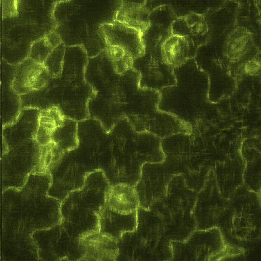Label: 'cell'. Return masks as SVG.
Listing matches in <instances>:
<instances>
[{
  "instance_id": "cell-3",
  "label": "cell",
  "mask_w": 261,
  "mask_h": 261,
  "mask_svg": "<svg viewBox=\"0 0 261 261\" xmlns=\"http://www.w3.org/2000/svg\"><path fill=\"white\" fill-rule=\"evenodd\" d=\"M109 134L103 172L110 185L126 183L135 186L145 163L162 162L165 158L162 139L150 132L136 131L126 117L119 120Z\"/></svg>"
},
{
  "instance_id": "cell-33",
  "label": "cell",
  "mask_w": 261,
  "mask_h": 261,
  "mask_svg": "<svg viewBox=\"0 0 261 261\" xmlns=\"http://www.w3.org/2000/svg\"><path fill=\"white\" fill-rule=\"evenodd\" d=\"M104 52L105 55L111 62L121 59L128 54L121 47L112 45H105Z\"/></svg>"
},
{
  "instance_id": "cell-1",
  "label": "cell",
  "mask_w": 261,
  "mask_h": 261,
  "mask_svg": "<svg viewBox=\"0 0 261 261\" xmlns=\"http://www.w3.org/2000/svg\"><path fill=\"white\" fill-rule=\"evenodd\" d=\"M51 175L32 173L21 188L3 191V233L32 239L34 232L61 224L62 201L48 195Z\"/></svg>"
},
{
  "instance_id": "cell-34",
  "label": "cell",
  "mask_w": 261,
  "mask_h": 261,
  "mask_svg": "<svg viewBox=\"0 0 261 261\" xmlns=\"http://www.w3.org/2000/svg\"><path fill=\"white\" fill-rule=\"evenodd\" d=\"M47 42L49 43L53 47V49H55L56 47L59 46L61 43H63V40L61 39V36L56 31H51L48 32L44 36Z\"/></svg>"
},
{
  "instance_id": "cell-17",
  "label": "cell",
  "mask_w": 261,
  "mask_h": 261,
  "mask_svg": "<svg viewBox=\"0 0 261 261\" xmlns=\"http://www.w3.org/2000/svg\"><path fill=\"white\" fill-rule=\"evenodd\" d=\"M254 39L251 31L239 26L230 31L224 43V58L231 63H242L251 57Z\"/></svg>"
},
{
  "instance_id": "cell-26",
  "label": "cell",
  "mask_w": 261,
  "mask_h": 261,
  "mask_svg": "<svg viewBox=\"0 0 261 261\" xmlns=\"http://www.w3.org/2000/svg\"><path fill=\"white\" fill-rule=\"evenodd\" d=\"M65 117L57 107L40 110L39 128L36 137L40 146H46L51 143L53 133L62 125Z\"/></svg>"
},
{
  "instance_id": "cell-16",
  "label": "cell",
  "mask_w": 261,
  "mask_h": 261,
  "mask_svg": "<svg viewBox=\"0 0 261 261\" xmlns=\"http://www.w3.org/2000/svg\"><path fill=\"white\" fill-rule=\"evenodd\" d=\"M171 34L188 38L198 50L209 42L211 38L205 16L195 12L177 17L172 25Z\"/></svg>"
},
{
  "instance_id": "cell-8",
  "label": "cell",
  "mask_w": 261,
  "mask_h": 261,
  "mask_svg": "<svg viewBox=\"0 0 261 261\" xmlns=\"http://www.w3.org/2000/svg\"><path fill=\"white\" fill-rule=\"evenodd\" d=\"M197 192L188 186L184 175H176L166 196L149 208L162 220L170 240L182 242L197 229L193 210Z\"/></svg>"
},
{
  "instance_id": "cell-32",
  "label": "cell",
  "mask_w": 261,
  "mask_h": 261,
  "mask_svg": "<svg viewBox=\"0 0 261 261\" xmlns=\"http://www.w3.org/2000/svg\"><path fill=\"white\" fill-rule=\"evenodd\" d=\"M3 19H12L19 16V3L17 0H2Z\"/></svg>"
},
{
  "instance_id": "cell-2",
  "label": "cell",
  "mask_w": 261,
  "mask_h": 261,
  "mask_svg": "<svg viewBox=\"0 0 261 261\" xmlns=\"http://www.w3.org/2000/svg\"><path fill=\"white\" fill-rule=\"evenodd\" d=\"M79 146L65 152L50 172L48 195L61 201L83 187L89 174L104 170L110 134L100 121L90 117L79 121Z\"/></svg>"
},
{
  "instance_id": "cell-37",
  "label": "cell",
  "mask_w": 261,
  "mask_h": 261,
  "mask_svg": "<svg viewBox=\"0 0 261 261\" xmlns=\"http://www.w3.org/2000/svg\"><path fill=\"white\" fill-rule=\"evenodd\" d=\"M23 1H26V0H17L18 3H22Z\"/></svg>"
},
{
  "instance_id": "cell-31",
  "label": "cell",
  "mask_w": 261,
  "mask_h": 261,
  "mask_svg": "<svg viewBox=\"0 0 261 261\" xmlns=\"http://www.w3.org/2000/svg\"><path fill=\"white\" fill-rule=\"evenodd\" d=\"M239 75L256 76L261 72V52H255V54L248 58L244 63H241L237 70Z\"/></svg>"
},
{
  "instance_id": "cell-22",
  "label": "cell",
  "mask_w": 261,
  "mask_h": 261,
  "mask_svg": "<svg viewBox=\"0 0 261 261\" xmlns=\"http://www.w3.org/2000/svg\"><path fill=\"white\" fill-rule=\"evenodd\" d=\"M106 205L117 213L130 215L140 207V199L135 186L118 183L109 188Z\"/></svg>"
},
{
  "instance_id": "cell-10",
  "label": "cell",
  "mask_w": 261,
  "mask_h": 261,
  "mask_svg": "<svg viewBox=\"0 0 261 261\" xmlns=\"http://www.w3.org/2000/svg\"><path fill=\"white\" fill-rule=\"evenodd\" d=\"M32 238L36 245L39 260H81L83 251L79 239L69 234L62 224L34 232Z\"/></svg>"
},
{
  "instance_id": "cell-36",
  "label": "cell",
  "mask_w": 261,
  "mask_h": 261,
  "mask_svg": "<svg viewBox=\"0 0 261 261\" xmlns=\"http://www.w3.org/2000/svg\"><path fill=\"white\" fill-rule=\"evenodd\" d=\"M122 1L132 2V3L141 4V5H145L146 0H122Z\"/></svg>"
},
{
  "instance_id": "cell-12",
  "label": "cell",
  "mask_w": 261,
  "mask_h": 261,
  "mask_svg": "<svg viewBox=\"0 0 261 261\" xmlns=\"http://www.w3.org/2000/svg\"><path fill=\"white\" fill-rule=\"evenodd\" d=\"M230 199L221 194L213 168L210 170L202 188L197 192L193 215L197 229L205 230L218 227Z\"/></svg>"
},
{
  "instance_id": "cell-29",
  "label": "cell",
  "mask_w": 261,
  "mask_h": 261,
  "mask_svg": "<svg viewBox=\"0 0 261 261\" xmlns=\"http://www.w3.org/2000/svg\"><path fill=\"white\" fill-rule=\"evenodd\" d=\"M65 50L66 45L64 42L61 43L52 51L43 63L52 79H59L62 74Z\"/></svg>"
},
{
  "instance_id": "cell-15",
  "label": "cell",
  "mask_w": 261,
  "mask_h": 261,
  "mask_svg": "<svg viewBox=\"0 0 261 261\" xmlns=\"http://www.w3.org/2000/svg\"><path fill=\"white\" fill-rule=\"evenodd\" d=\"M83 256L80 261H115L119 255V242L97 231L79 239Z\"/></svg>"
},
{
  "instance_id": "cell-6",
  "label": "cell",
  "mask_w": 261,
  "mask_h": 261,
  "mask_svg": "<svg viewBox=\"0 0 261 261\" xmlns=\"http://www.w3.org/2000/svg\"><path fill=\"white\" fill-rule=\"evenodd\" d=\"M137 215V229L119 240L117 260H172V241L159 216L141 206Z\"/></svg>"
},
{
  "instance_id": "cell-14",
  "label": "cell",
  "mask_w": 261,
  "mask_h": 261,
  "mask_svg": "<svg viewBox=\"0 0 261 261\" xmlns=\"http://www.w3.org/2000/svg\"><path fill=\"white\" fill-rule=\"evenodd\" d=\"M130 124L137 132H150L161 139L177 133L193 134L191 127L172 114L159 110L149 115L134 120Z\"/></svg>"
},
{
  "instance_id": "cell-23",
  "label": "cell",
  "mask_w": 261,
  "mask_h": 261,
  "mask_svg": "<svg viewBox=\"0 0 261 261\" xmlns=\"http://www.w3.org/2000/svg\"><path fill=\"white\" fill-rule=\"evenodd\" d=\"M3 127L12 124L19 117L22 109L19 95L12 88L14 70L10 63L3 60Z\"/></svg>"
},
{
  "instance_id": "cell-20",
  "label": "cell",
  "mask_w": 261,
  "mask_h": 261,
  "mask_svg": "<svg viewBox=\"0 0 261 261\" xmlns=\"http://www.w3.org/2000/svg\"><path fill=\"white\" fill-rule=\"evenodd\" d=\"M225 0H146L145 6L151 12L158 7L168 6L177 17L190 13L206 14L210 11L218 10Z\"/></svg>"
},
{
  "instance_id": "cell-24",
  "label": "cell",
  "mask_w": 261,
  "mask_h": 261,
  "mask_svg": "<svg viewBox=\"0 0 261 261\" xmlns=\"http://www.w3.org/2000/svg\"><path fill=\"white\" fill-rule=\"evenodd\" d=\"M44 65L27 57L18 63L14 70L12 86L18 95L22 96L33 90L34 81L43 70Z\"/></svg>"
},
{
  "instance_id": "cell-4",
  "label": "cell",
  "mask_w": 261,
  "mask_h": 261,
  "mask_svg": "<svg viewBox=\"0 0 261 261\" xmlns=\"http://www.w3.org/2000/svg\"><path fill=\"white\" fill-rule=\"evenodd\" d=\"M176 83L159 91V108L193 128H199L209 110L210 76L199 66L195 58L174 68Z\"/></svg>"
},
{
  "instance_id": "cell-11",
  "label": "cell",
  "mask_w": 261,
  "mask_h": 261,
  "mask_svg": "<svg viewBox=\"0 0 261 261\" xmlns=\"http://www.w3.org/2000/svg\"><path fill=\"white\" fill-rule=\"evenodd\" d=\"M172 260H213L226 247L220 228L196 229L186 240L172 241Z\"/></svg>"
},
{
  "instance_id": "cell-5",
  "label": "cell",
  "mask_w": 261,
  "mask_h": 261,
  "mask_svg": "<svg viewBox=\"0 0 261 261\" xmlns=\"http://www.w3.org/2000/svg\"><path fill=\"white\" fill-rule=\"evenodd\" d=\"M110 184L102 170L87 176L84 186L61 202V224L75 239L99 231V217L106 205Z\"/></svg>"
},
{
  "instance_id": "cell-18",
  "label": "cell",
  "mask_w": 261,
  "mask_h": 261,
  "mask_svg": "<svg viewBox=\"0 0 261 261\" xmlns=\"http://www.w3.org/2000/svg\"><path fill=\"white\" fill-rule=\"evenodd\" d=\"M137 224V211L130 215H121L107 205L99 217V231L118 242L125 233L135 231Z\"/></svg>"
},
{
  "instance_id": "cell-25",
  "label": "cell",
  "mask_w": 261,
  "mask_h": 261,
  "mask_svg": "<svg viewBox=\"0 0 261 261\" xmlns=\"http://www.w3.org/2000/svg\"><path fill=\"white\" fill-rule=\"evenodd\" d=\"M150 11L145 5L123 1L115 20L139 31L144 34L150 26Z\"/></svg>"
},
{
  "instance_id": "cell-27",
  "label": "cell",
  "mask_w": 261,
  "mask_h": 261,
  "mask_svg": "<svg viewBox=\"0 0 261 261\" xmlns=\"http://www.w3.org/2000/svg\"><path fill=\"white\" fill-rule=\"evenodd\" d=\"M51 142L64 153L79 146V121L65 117L61 126L53 133Z\"/></svg>"
},
{
  "instance_id": "cell-28",
  "label": "cell",
  "mask_w": 261,
  "mask_h": 261,
  "mask_svg": "<svg viewBox=\"0 0 261 261\" xmlns=\"http://www.w3.org/2000/svg\"><path fill=\"white\" fill-rule=\"evenodd\" d=\"M64 154L54 142L41 146L39 161L32 173L50 175L53 169L60 162Z\"/></svg>"
},
{
  "instance_id": "cell-13",
  "label": "cell",
  "mask_w": 261,
  "mask_h": 261,
  "mask_svg": "<svg viewBox=\"0 0 261 261\" xmlns=\"http://www.w3.org/2000/svg\"><path fill=\"white\" fill-rule=\"evenodd\" d=\"M99 32L105 45L121 47L134 60L145 53L143 34L120 21L114 20L112 22L102 23L99 27Z\"/></svg>"
},
{
  "instance_id": "cell-9",
  "label": "cell",
  "mask_w": 261,
  "mask_h": 261,
  "mask_svg": "<svg viewBox=\"0 0 261 261\" xmlns=\"http://www.w3.org/2000/svg\"><path fill=\"white\" fill-rule=\"evenodd\" d=\"M40 152L36 138L3 135V191L24 185L37 164Z\"/></svg>"
},
{
  "instance_id": "cell-35",
  "label": "cell",
  "mask_w": 261,
  "mask_h": 261,
  "mask_svg": "<svg viewBox=\"0 0 261 261\" xmlns=\"http://www.w3.org/2000/svg\"><path fill=\"white\" fill-rule=\"evenodd\" d=\"M256 197L257 199H258L259 204H260L261 206V182L260 183V185L258 186V190H257Z\"/></svg>"
},
{
  "instance_id": "cell-21",
  "label": "cell",
  "mask_w": 261,
  "mask_h": 261,
  "mask_svg": "<svg viewBox=\"0 0 261 261\" xmlns=\"http://www.w3.org/2000/svg\"><path fill=\"white\" fill-rule=\"evenodd\" d=\"M217 184L221 194L226 199H230L239 188L242 179V164L240 157L235 155L228 159L217 162L213 168Z\"/></svg>"
},
{
  "instance_id": "cell-19",
  "label": "cell",
  "mask_w": 261,
  "mask_h": 261,
  "mask_svg": "<svg viewBox=\"0 0 261 261\" xmlns=\"http://www.w3.org/2000/svg\"><path fill=\"white\" fill-rule=\"evenodd\" d=\"M197 52L198 50L188 38L173 34H170L161 46L163 61L173 68L195 58Z\"/></svg>"
},
{
  "instance_id": "cell-7",
  "label": "cell",
  "mask_w": 261,
  "mask_h": 261,
  "mask_svg": "<svg viewBox=\"0 0 261 261\" xmlns=\"http://www.w3.org/2000/svg\"><path fill=\"white\" fill-rule=\"evenodd\" d=\"M161 147L165 158L162 162L145 163L136 184L141 207L149 208L166 196L170 181L175 176L190 173L189 150L177 143L164 142Z\"/></svg>"
},
{
  "instance_id": "cell-30",
  "label": "cell",
  "mask_w": 261,
  "mask_h": 261,
  "mask_svg": "<svg viewBox=\"0 0 261 261\" xmlns=\"http://www.w3.org/2000/svg\"><path fill=\"white\" fill-rule=\"evenodd\" d=\"M53 50L54 49L47 42L43 36L41 39L36 40L32 43L27 57H30L34 61L43 64Z\"/></svg>"
}]
</instances>
